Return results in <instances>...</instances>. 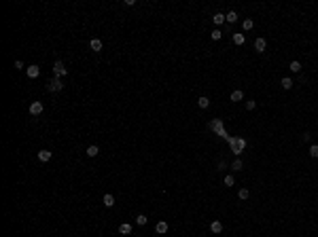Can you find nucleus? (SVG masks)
<instances>
[{"label":"nucleus","instance_id":"obj_27","mask_svg":"<svg viewBox=\"0 0 318 237\" xmlns=\"http://www.w3.org/2000/svg\"><path fill=\"white\" fill-rule=\"evenodd\" d=\"M210 36H212V40H219V38L223 36V32H221V30H214V32H212Z\"/></svg>","mask_w":318,"mask_h":237},{"label":"nucleus","instance_id":"obj_14","mask_svg":"<svg viewBox=\"0 0 318 237\" xmlns=\"http://www.w3.org/2000/svg\"><path fill=\"white\" fill-rule=\"evenodd\" d=\"M244 97V93L240 91V89H235V91H231V102H240Z\"/></svg>","mask_w":318,"mask_h":237},{"label":"nucleus","instance_id":"obj_10","mask_svg":"<svg viewBox=\"0 0 318 237\" xmlns=\"http://www.w3.org/2000/svg\"><path fill=\"white\" fill-rule=\"evenodd\" d=\"M119 233H121V235H130V233H132V225H130V222H123V225L119 227Z\"/></svg>","mask_w":318,"mask_h":237},{"label":"nucleus","instance_id":"obj_16","mask_svg":"<svg viewBox=\"0 0 318 237\" xmlns=\"http://www.w3.org/2000/svg\"><path fill=\"white\" fill-rule=\"evenodd\" d=\"M146 222H148V218H146L144 214H138V216H136V225H140V227H144Z\"/></svg>","mask_w":318,"mask_h":237},{"label":"nucleus","instance_id":"obj_17","mask_svg":"<svg viewBox=\"0 0 318 237\" xmlns=\"http://www.w3.org/2000/svg\"><path fill=\"white\" fill-rule=\"evenodd\" d=\"M212 21H214V23H216V26H221V23H223V21H225V15H223V13H216V15H214V17H212Z\"/></svg>","mask_w":318,"mask_h":237},{"label":"nucleus","instance_id":"obj_18","mask_svg":"<svg viewBox=\"0 0 318 237\" xmlns=\"http://www.w3.org/2000/svg\"><path fill=\"white\" fill-rule=\"evenodd\" d=\"M197 104H199V108H208V106H210V99H208V97H204V95H202V97H199V99H197Z\"/></svg>","mask_w":318,"mask_h":237},{"label":"nucleus","instance_id":"obj_12","mask_svg":"<svg viewBox=\"0 0 318 237\" xmlns=\"http://www.w3.org/2000/svg\"><path fill=\"white\" fill-rule=\"evenodd\" d=\"M89 47L93 49V51H102V40H100V38H91Z\"/></svg>","mask_w":318,"mask_h":237},{"label":"nucleus","instance_id":"obj_15","mask_svg":"<svg viewBox=\"0 0 318 237\" xmlns=\"http://www.w3.org/2000/svg\"><path fill=\"white\" fill-rule=\"evenodd\" d=\"M225 21H229V23H235V21H238V15H235V11H231V13H227V15H225Z\"/></svg>","mask_w":318,"mask_h":237},{"label":"nucleus","instance_id":"obj_9","mask_svg":"<svg viewBox=\"0 0 318 237\" xmlns=\"http://www.w3.org/2000/svg\"><path fill=\"white\" fill-rule=\"evenodd\" d=\"M210 231H212V233H216V235H219V233H221V231H223V225H221V222H219V220H212V225H210Z\"/></svg>","mask_w":318,"mask_h":237},{"label":"nucleus","instance_id":"obj_6","mask_svg":"<svg viewBox=\"0 0 318 237\" xmlns=\"http://www.w3.org/2000/svg\"><path fill=\"white\" fill-rule=\"evenodd\" d=\"M102 203H104L106 207H113V205H115V197H113L110 193H106V195L102 197Z\"/></svg>","mask_w":318,"mask_h":237},{"label":"nucleus","instance_id":"obj_2","mask_svg":"<svg viewBox=\"0 0 318 237\" xmlns=\"http://www.w3.org/2000/svg\"><path fill=\"white\" fill-rule=\"evenodd\" d=\"M66 74H68V70H66L64 61L57 59V61L53 64V76H55V78H62V76H66Z\"/></svg>","mask_w":318,"mask_h":237},{"label":"nucleus","instance_id":"obj_26","mask_svg":"<svg viewBox=\"0 0 318 237\" xmlns=\"http://www.w3.org/2000/svg\"><path fill=\"white\" fill-rule=\"evenodd\" d=\"M310 157H312V159H318V146H310Z\"/></svg>","mask_w":318,"mask_h":237},{"label":"nucleus","instance_id":"obj_30","mask_svg":"<svg viewBox=\"0 0 318 237\" xmlns=\"http://www.w3.org/2000/svg\"><path fill=\"white\" fill-rule=\"evenodd\" d=\"M123 4H125V6H134V4H136V0H125Z\"/></svg>","mask_w":318,"mask_h":237},{"label":"nucleus","instance_id":"obj_23","mask_svg":"<svg viewBox=\"0 0 318 237\" xmlns=\"http://www.w3.org/2000/svg\"><path fill=\"white\" fill-rule=\"evenodd\" d=\"M282 87H284V89H291V87H293V81H291L288 76H284V78H282Z\"/></svg>","mask_w":318,"mask_h":237},{"label":"nucleus","instance_id":"obj_31","mask_svg":"<svg viewBox=\"0 0 318 237\" xmlns=\"http://www.w3.org/2000/svg\"><path fill=\"white\" fill-rule=\"evenodd\" d=\"M15 68H17V70H19V68H23V61H21V59H17V61H15Z\"/></svg>","mask_w":318,"mask_h":237},{"label":"nucleus","instance_id":"obj_29","mask_svg":"<svg viewBox=\"0 0 318 237\" xmlns=\"http://www.w3.org/2000/svg\"><path fill=\"white\" fill-rule=\"evenodd\" d=\"M255 106H257V102H252V99L246 102V110H255Z\"/></svg>","mask_w":318,"mask_h":237},{"label":"nucleus","instance_id":"obj_7","mask_svg":"<svg viewBox=\"0 0 318 237\" xmlns=\"http://www.w3.org/2000/svg\"><path fill=\"white\" fill-rule=\"evenodd\" d=\"M51 159V150H47V148H43V150H38V161H43V163H47Z\"/></svg>","mask_w":318,"mask_h":237},{"label":"nucleus","instance_id":"obj_11","mask_svg":"<svg viewBox=\"0 0 318 237\" xmlns=\"http://www.w3.org/2000/svg\"><path fill=\"white\" fill-rule=\"evenodd\" d=\"M155 231H157V233H168V222H163V220L157 222V225H155Z\"/></svg>","mask_w":318,"mask_h":237},{"label":"nucleus","instance_id":"obj_25","mask_svg":"<svg viewBox=\"0 0 318 237\" xmlns=\"http://www.w3.org/2000/svg\"><path fill=\"white\" fill-rule=\"evenodd\" d=\"M231 169H233V172H238V169H242V161H240V159H235V161L231 163Z\"/></svg>","mask_w":318,"mask_h":237},{"label":"nucleus","instance_id":"obj_5","mask_svg":"<svg viewBox=\"0 0 318 237\" xmlns=\"http://www.w3.org/2000/svg\"><path fill=\"white\" fill-rule=\"evenodd\" d=\"M26 74H28V78H36L41 74V68L38 66H30V68H26Z\"/></svg>","mask_w":318,"mask_h":237},{"label":"nucleus","instance_id":"obj_1","mask_svg":"<svg viewBox=\"0 0 318 237\" xmlns=\"http://www.w3.org/2000/svg\"><path fill=\"white\" fill-rule=\"evenodd\" d=\"M229 144H231V150H233V155H240L242 150H244V146H246V142L242 140V138H227Z\"/></svg>","mask_w":318,"mask_h":237},{"label":"nucleus","instance_id":"obj_19","mask_svg":"<svg viewBox=\"0 0 318 237\" xmlns=\"http://www.w3.org/2000/svg\"><path fill=\"white\" fill-rule=\"evenodd\" d=\"M244 40H246L244 34H233V43H235V45H244Z\"/></svg>","mask_w":318,"mask_h":237},{"label":"nucleus","instance_id":"obj_28","mask_svg":"<svg viewBox=\"0 0 318 237\" xmlns=\"http://www.w3.org/2000/svg\"><path fill=\"white\" fill-rule=\"evenodd\" d=\"M225 186H233V176H225Z\"/></svg>","mask_w":318,"mask_h":237},{"label":"nucleus","instance_id":"obj_22","mask_svg":"<svg viewBox=\"0 0 318 237\" xmlns=\"http://www.w3.org/2000/svg\"><path fill=\"white\" fill-rule=\"evenodd\" d=\"M288 68H291L293 72H301V64H299V61H291V66H288Z\"/></svg>","mask_w":318,"mask_h":237},{"label":"nucleus","instance_id":"obj_24","mask_svg":"<svg viewBox=\"0 0 318 237\" xmlns=\"http://www.w3.org/2000/svg\"><path fill=\"white\" fill-rule=\"evenodd\" d=\"M238 197H240V199H248V197H250V190H248V189H242L240 193H238Z\"/></svg>","mask_w":318,"mask_h":237},{"label":"nucleus","instance_id":"obj_13","mask_svg":"<svg viewBox=\"0 0 318 237\" xmlns=\"http://www.w3.org/2000/svg\"><path fill=\"white\" fill-rule=\"evenodd\" d=\"M98 152H100V148L95 144H91L89 148H87V157H98Z\"/></svg>","mask_w":318,"mask_h":237},{"label":"nucleus","instance_id":"obj_20","mask_svg":"<svg viewBox=\"0 0 318 237\" xmlns=\"http://www.w3.org/2000/svg\"><path fill=\"white\" fill-rule=\"evenodd\" d=\"M210 127H212V129H216V131H223V123H221L219 119H216V121H212V123H210Z\"/></svg>","mask_w":318,"mask_h":237},{"label":"nucleus","instance_id":"obj_4","mask_svg":"<svg viewBox=\"0 0 318 237\" xmlns=\"http://www.w3.org/2000/svg\"><path fill=\"white\" fill-rule=\"evenodd\" d=\"M43 108H45V106H43L41 102H32V104H30V114H32V117H38V114H43Z\"/></svg>","mask_w":318,"mask_h":237},{"label":"nucleus","instance_id":"obj_8","mask_svg":"<svg viewBox=\"0 0 318 237\" xmlns=\"http://www.w3.org/2000/svg\"><path fill=\"white\" fill-rule=\"evenodd\" d=\"M265 47H267L265 38H257V40H255V49H257L259 53H263V51H265Z\"/></svg>","mask_w":318,"mask_h":237},{"label":"nucleus","instance_id":"obj_21","mask_svg":"<svg viewBox=\"0 0 318 237\" xmlns=\"http://www.w3.org/2000/svg\"><path fill=\"white\" fill-rule=\"evenodd\" d=\"M242 26H244V30H252V28H255V21H252V19H244Z\"/></svg>","mask_w":318,"mask_h":237},{"label":"nucleus","instance_id":"obj_3","mask_svg":"<svg viewBox=\"0 0 318 237\" xmlns=\"http://www.w3.org/2000/svg\"><path fill=\"white\" fill-rule=\"evenodd\" d=\"M47 87H49V91L57 93V91H62V89H64V83H62V78H55V76H53V78L49 81V85H47Z\"/></svg>","mask_w":318,"mask_h":237}]
</instances>
